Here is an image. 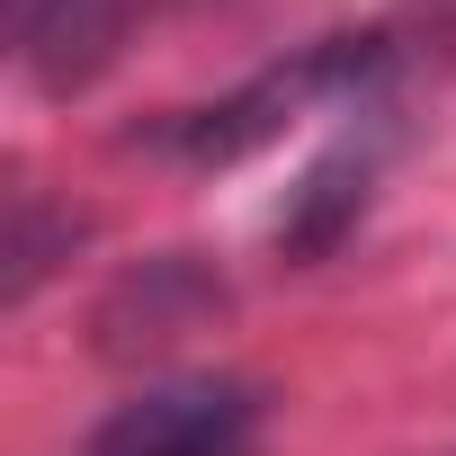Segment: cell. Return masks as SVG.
I'll list each match as a JSON object with an SVG mask.
<instances>
[{
  "instance_id": "obj_4",
  "label": "cell",
  "mask_w": 456,
  "mask_h": 456,
  "mask_svg": "<svg viewBox=\"0 0 456 456\" xmlns=\"http://www.w3.org/2000/svg\"><path fill=\"white\" fill-rule=\"evenodd\" d=\"M367 188H376V143H340V152H322V161L305 170V188L287 197V215H278V251H287V260H322V251H340V233L367 215Z\"/></svg>"
},
{
  "instance_id": "obj_1",
  "label": "cell",
  "mask_w": 456,
  "mask_h": 456,
  "mask_svg": "<svg viewBox=\"0 0 456 456\" xmlns=\"http://www.w3.org/2000/svg\"><path fill=\"white\" fill-rule=\"evenodd\" d=\"M224 305H233V296H224L215 260H197V251H152V260L117 269L108 296L90 305V349H99L108 367H143V358L179 349L188 331H206Z\"/></svg>"
},
{
  "instance_id": "obj_3",
  "label": "cell",
  "mask_w": 456,
  "mask_h": 456,
  "mask_svg": "<svg viewBox=\"0 0 456 456\" xmlns=\"http://www.w3.org/2000/svg\"><path fill=\"white\" fill-rule=\"evenodd\" d=\"M143 19H152V0H10L19 63H28V81L54 90V99L90 90V81L126 54V37H134Z\"/></svg>"
},
{
  "instance_id": "obj_5",
  "label": "cell",
  "mask_w": 456,
  "mask_h": 456,
  "mask_svg": "<svg viewBox=\"0 0 456 456\" xmlns=\"http://www.w3.org/2000/svg\"><path fill=\"white\" fill-rule=\"evenodd\" d=\"M72 242H81V215H72V206H45L37 188H19V197H10V242H0V260H10V269H0V296L28 305V296L45 287V269L72 260Z\"/></svg>"
},
{
  "instance_id": "obj_6",
  "label": "cell",
  "mask_w": 456,
  "mask_h": 456,
  "mask_svg": "<svg viewBox=\"0 0 456 456\" xmlns=\"http://www.w3.org/2000/svg\"><path fill=\"white\" fill-rule=\"evenodd\" d=\"M420 19H429L438 37H456V0H420Z\"/></svg>"
},
{
  "instance_id": "obj_2",
  "label": "cell",
  "mask_w": 456,
  "mask_h": 456,
  "mask_svg": "<svg viewBox=\"0 0 456 456\" xmlns=\"http://www.w3.org/2000/svg\"><path fill=\"white\" fill-rule=\"evenodd\" d=\"M260 429V394L242 376H179L143 385L90 429V456H242Z\"/></svg>"
}]
</instances>
